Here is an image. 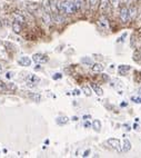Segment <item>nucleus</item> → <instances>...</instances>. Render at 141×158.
Returning a JSON list of instances; mask_svg holds the SVG:
<instances>
[{"label":"nucleus","instance_id":"nucleus-5","mask_svg":"<svg viewBox=\"0 0 141 158\" xmlns=\"http://www.w3.org/2000/svg\"><path fill=\"white\" fill-rule=\"evenodd\" d=\"M18 63L20 66H24V67H29L31 65V59L29 57H21L18 60Z\"/></svg>","mask_w":141,"mask_h":158},{"label":"nucleus","instance_id":"nucleus-6","mask_svg":"<svg viewBox=\"0 0 141 158\" xmlns=\"http://www.w3.org/2000/svg\"><path fill=\"white\" fill-rule=\"evenodd\" d=\"M74 3L78 10H85L86 8V0H74Z\"/></svg>","mask_w":141,"mask_h":158},{"label":"nucleus","instance_id":"nucleus-30","mask_svg":"<svg viewBox=\"0 0 141 158\" xmlns=\"http://www.w3.org/2000/svg\"><path fill=\"white\" fill-rule=\"evenodd\" d=\"M80 91L78 90V89H76V90H74V95H79Z\"/></svg>","mask_w":141,"mask_h":158},{"label":"nucleus","instance_id":"nucleus-9","mask_svg":"<svg viewBox=\"0 0 141 158\" xmlns=\"http://www.w3.org/2000/svg\"><path fill=\"white\" fill-rule=\"evenodd\" d=\"M131 149V143L129 141L128 139H124L123 140V146H122V152H127Z\"/></svg>","mask_w":141,"mask_h":158},{"label":"nucleus","instance_id":"nucleus-34","mask_svg":"<svg viewBox=\"0 0 141 158\" xmlns=\"http://www.w3.org/2000/svg\"><path fill=\"white\" fill-rule=\"evenodd\" d=\"M2 70H3V69H2V66H1V65H0V74H1V72H2Z\"/></svg>","mask_w":141,"mask_h":158},{"label":"nucleus","instance_id":"nucleus-10","mask_svg":"<svg viewBox=\"0 0 141 158\" xmlns=\"http://www.w3.org/2000/svg\"><path fill=\"white\" fill-rule=\"evenodd\" d=\"M68 121H69V118H68V117H65V116L58 117V118L56 119V123H57L58 125H66V124H68Z\"/></svg>","mask_w":141,"mask_h":158},{"label":"nucleus","instance_id":"nucleus-2","mask_svg":"<svg viewBox=\"0 0 141 158\" xmlns=\"http://www.w3.org/2000/svg\"><path fill=\"white\" fill-rule=\"evenodd\" d=\"M107 143L113 148L116 149L118 152H122V147H121V144H120V140L117 138H109L107 140Z\"/></svg>","mask_w":141,"mask_h":158},{"label":"nucleus","instance_id":"nucleus-16","mask_svg":"<svg viewBox=\"0 0 141 158\" xmlns=\"http://www.w3.org/2000/svg\"><path fill=\"white\" fill-rule=\"evenodd\" d=\"M93 90H94V93L97 94L98 96H102L103 95V90L100 88L99 86H93Z\"/></svg>","mask_w":141,"mask_h":158},{"label":"nucleus","instance_id":"nucleus-26","mask_svg":"<svg viewBox=\"0 0 141 158\" xmlns=\"http://www.w3.org/2000/svg\"><path fill=\"white\" fill-rule=\"evenodd\" d=\"M89 152H90V150L88 149V150H86V152H83V155H82V156H83V157H87V156H89Z\"/></svg>","mask_w":141,"mask_h":158},{"label":"nucleus","instance_id":"nucleus-24","mask_svg":"<svg viewBox=\"0 0 141 158\" xmlns=\"http://www.w3.org/2000/svg\"><path fill=\"white\" fill-rule=\"evenodd\" d=\"M90 126H91V124H90L88 120H85V127H86V128H89Z\"/></svg>","mask_w":141,"mask_h":158},{"label":"nucleus","instance_id":"nucleus-20","mask_svg":"<svg viewBox=\"0 0 141 158\" xmlns=\"http://www.w3.org/2000/svg\"><path fill=\"white\" fill-rule=\"evenodd\" d=\"M81 61H82V63H88V65H92V60L90 59V58H82V59H81Z\"/></svg>","mask_w":141,"mask_h":158},{"label":"nucleus","instance_id":"nucleus-8","mask_svg":"<svg viewBox=\"0 0 141 158\" xmlns=\"http://www.w3.org/2000/svg\"><path fill=\"white\" fill-rule=\"evenodd\" d=\"M91 126L93 127V129H94L96 132H98V133L100 132V130H101V123H100V120L94 119L93 121H92Z\"/></svg>","mask_w":141,"mask_h":158},{"label":"nucleus","instance_id":"nucleus-4","mask_svg":"<svg viewBox=\"0 0 141 158\" xmlns=\"http://www.w3.org/2000/svg\"><path fill=\"white\" fill-rule=\"evenodd\" d=\"M120 18L123 22H127L129 19V9L127 7H122L120 10Z\"/></svg>","mask_w":141,"mask_h":158},{"label":"nucleus","instance_id":"nucleus-23","mask_svg":"<svg viewBox=\"0 0 141 158\" xmlns=\"http://www.w3.org/2000/svg\"><path fill=\"white\" fill-rule=\"evenodd\" d=\"M111 5H113V7H117L118 6V3H119V0H111Z\"/></svg>","mask_w":141,"mask_h":158},{"label":"nucleus","instance_id":"nucleus-27","mask_svg":"<svg viewBox=\"0 0 141 158\" xmlns=\"http://www.w3.org/2000/svg\"><path fill=\"white\" fill-rule=\"evenodd\" d=\"M132 100H135V102H141V98H135V97H132Z\"/></svg>","mask_w":141,"mask_h":158},{"label":"nucleus","instance_id":"nucleus-29","mask_svg":"<svg viewBox=\"0 0 141 158\" xmlns=\"http://www.w3.org/2000/svg\"><path fill=\"white\" fill-rule=\"evenodd\" d=\"M123 127H124V129H126V130H130V129H131L130 126H129V125H126V124L123 125Z\"/></svg>","mask_w":141,"mask_h":158},{"label":"nucleus","instance_id":"nucleus-28","mask_svg":"<svg viewBox=\"0 0 141 158\" xmlns=\"http://www.w3.org/2000/svg\"><path fill=\"white\" fill-rule=\"evenodd\" d=\"M89 118H91V116H90V115H87V116L85 115V116H83V119L85 120H88Z\"/></svg>","mask_w":141,"mask_h":158},{"label":"nucleus","instance_id":"nucleus-15","mask_svg":"<svg viewBox=\"0 0 141 158\" xmlns=\"http://www.w3.org/2000/svg\"><path fill=\"white\" fill-rule=\"evenodd\" d=\"M99 24H100V26H101L102 28H108V22H107V19H106L104 17H101V18L99 19Z\"/></svg>","mask_w":141,"mask_h":158},{"label":"nucleus","instance_id":"nucleus-12","mask_svg":"<svg viewBox=\"0 0 141 158\" xmlns=\"http://www.w3.org/2000/svg\"><path fill=\"white\" fill-rule=\"evenodd\" d=\"M135 15H137V9H135V7H130V9H129V18H130V19H133L135 17Z\"/></svg>","mask_w":141,"mask_h":158},{"label":"nucleus","instance_id":"nucleus-3","mask_svg":"<svg viewBox=\"0 0 141 158\" xmlns=\"http://www.w3.org/2000/svg\"><path fill=\"white\" fill-rule=\"evenodd\" d=\"M32 60L36 63H44L49 60V58H48V56H46L43 54H35L32 56Z\"/></svg>","mask_w":141,"mask_h":158},{"label":"nucleus","instance_id":"nucleus-21","mask_svg":"<svg viewBox=\"0 0 141 158\" xmlns=\"http://www.w3.org/2000/svg\"><path fill=\"white\" fill-rule=\"evenodd\" d=\"M89 2H90L92 8H96L97 5H98V0H89Z\"/></svg>","mask_w":141,"mask_h":158},{"label":"nucleus","instance_id":"nucleus-17","mask_svg":"<svg viewBox=\"0 0 141 158\" xmlns=\"http://www.w3.org/2000/svg\"><path fill=\"white\" fill-rule=\"evenodd\" d=\"M82 91H83V94L86 96H88V97L91 96V90H90V88H89L88 86H83V87H82Z\"/></svg>","mask_w":141,"mask_h":158},{"label":"nucleus","instance_id":"nucleus-18","mask_svg":"<svg viewBox=\"0 0 141 158\" xmlns=\"http://www.w3.org/2000/svg\"><path fill=\"white\" fill-rule=\"evenodd\" d=\"M29 97H30L31 99H33L35 101H37V102L38 101H40V99H41V96L38 95V94H31Z\"/></svg>","mask_w":141,"mask_h":158},{"label":"nucleus","instance_id":"nucleus-7","mask_svg":"<svg viewBox=\"0 0 141 158\" xmlns=\"http://www.w3.org/2000/svg\"><path fill=\"white\" fill-rule=\"evenodd\" d=\"M92 71H94V72H101V71H103V65L102 63H92V67H91Z\"/></svg>","mask_w":141,"mask_h":158},{"label":"nucleus","instance_id":"nucleus-35","mask_svg":"<svg viewBox=\"0 0 141 158\" xmlns=\"http://www.w3.org/2000/svg\"><path fill=\"white\" fill-rule=\"evenodd\" d=\"M140 55H141V49H140Z\"/></svg>","mask_w":141,"mask_h":158},{"label":"nucleus","instance_id":"nucleus-32","mask_svg":"<svg viewBox=\"0 0 141 158\" xmlns=\"http://www.w3.org/2000/svg\"><path fill=\"white\" fill-rule=\"evenodd\" d=\"M126 36H127V33H123V36H122V37H123V38H124ZM120 40H122V39H121V38H119V41H120Z\"/></svg>","mask_w":141,"mask_h":158},{"label":"nucleus","instance_id":"nucleus-13","mask_svg":"<svg viewBox=\"0 0 141 158\" xmlns=\"http://www.w3.org/2000/svg\"><path fill=\"white\" fill-rule=\"evenodd\" d=\"M131 69V67L130 66H127V65H121V66H119V71H120V74H126V71H128V70Z\"/></svg>","mask_w":141,"mask_h":158},{"label":"nucleus","instance_id":"nucleus-25","mask_svg":"<svg viewBox=\"0 0 141 158\" xmlns=\"http://www.w3.org/2000/svg\"><path fill=\"white\" fill-rule=\"evenodd\" d=\"M58 78H59V79L61 78V74H56L55 76H53V79H58Z\"/></svg>","mask_w":141,"mask_h":158},{"label":"nucleus","instance_id":"nucleus-19","mask_svg":"<svg viewBox=\"0 0 141 158\" xmlns=\"http://www.w3.org/2000/svg\"><path fill=\"white\" fill-rule=\"evenodd\" d=\"M16 21H18L20 24H22L24 21H25V18L22 17V16H20V15H16Z\"/></svg>","mask_w":141,"mask_h":158},{"label":"nucleus","instance_id":"nucleus-33","mask_svg":"<svg viewBox=\"0 0 141 158\" xmlns=\"http://www.w3.org/2000/svg\"><path fill=\"white\" fill-rule=\"evenodd\" d=\"M133 128H135V129H138V125L135 124V125H133Z\"/></svg>","mask_w":141,"mask_h":158},{"label":"nucleus","instance_id":"nucleus-14","mask_svg":"<svg viewBox=\"0 0 141 158\" xmlns=\"http://www.w3.org/2000/svg\"><path fill=\"white\" fill-rule=\"evenodd\" d=\"M43 8L46 9L47 13H51V8H50V0H43Z\"/></svg>","mask_w":141,"mask_h":158},{"label":"nucleus","instance_id":"nucleus-22","mask_svg":"<svg viewBox=\"0 0 141 158\" xmlns=\"http://www.w3.org/2000/svg\"><path fill=\"white\" fill-rule=\"evenodd\" d=\"M108 2H109V0H101V9H104L108 5Z\"/></svg>","mask_w":141,"mask_h":158},{"label":"nucleus","instance_id":"nucleus-1","mask_svg":"<svg viewBox=\"0 0 141 158\" xmlns=\"http://www.w3.org/2000/svg\"><path fill=\"white\" fill-rule=\"evenodd\" d=\"M58 11L61 15H72L77 13L78 9L76 7L74 0H61L58 1Z\"/></svg>","mask_w":141,"mask_h":158},{"label":"nucleus","instance_id":"nucleus-31","mask_svg":"<svg viewBox=\"0 0 141 158\" xmlns=\"http://www.w3.org/2000/svg\"><path fill=\"white\" fill-rule=\"evenodd\" d=\"M7 77H8V78H11V77H13V74H11V72H8V74H7Z\"/></svg>","mask_w":141,"mask_h":158},{"label":"nucleus","instance_id":"nucleus-11","mask_svg":"<svg viewBox=\"0 0 141 158\" xmlns=\"http://www.w3.org/2000/svg\"><path fill=\"white\" fill-rule=\"evenodd\" d=\"M13 30L16 33H19V32L21 31V24L18 22V21H15L13 24Z\"/></svg>","mask_w":141,"mask_h":158}]
</instances>
